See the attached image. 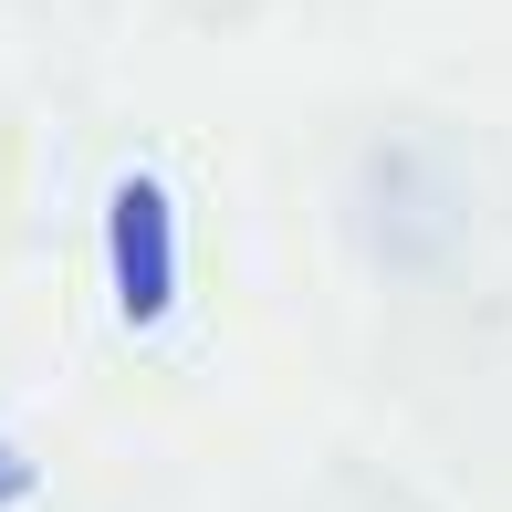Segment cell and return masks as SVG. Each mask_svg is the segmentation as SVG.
<instances>
[{
	"label": "cell",
	"mask_w": 512,
	"mask_h": 512,
	"mask_svg": "<svg viewBox=\"0 0 512 512\" xmlns=\"http://www.w3.org/2000/svg\"><path fill=\"white\" fill-rule=\"evenodd\" d=\"M21 492H32V460H21L11 439H0V502H21Z\"/></svg>",
	"instance_id": "cell-1"
}]
</instances>
